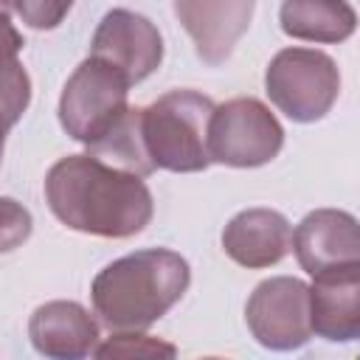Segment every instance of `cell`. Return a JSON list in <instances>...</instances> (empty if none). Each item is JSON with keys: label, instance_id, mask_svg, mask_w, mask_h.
Masks as SVG:
<instances>
[{"label": "cell", "instance_id": "obj_1", "mask_svg": "<svg viewBox=\"0 0 360 360\" xmlns=\"http://www.w3.org/2000/svg\"><path fill=\"white\" fill-rule=\"evenodd\" d=\"M45 200L62 225L104 239L141 233L155 211L143 177L93 155H68L56 160L45 174Z\"/></svg>", "mask_w": 360, "mask_h": 360}, {"label": "cell", "instance_id": "obj_2", "mask_svg": "<svg viewBox=\"0 0 360 360\" xmlns=\"http://www.w3.org/2000/svg\"><path fill=\"white\" fill-rule=\"evenodd\" d=\"M191 267L169 248H146L110 262L90 287L98 321L112 332H143L188 290Z\"/></svg>", "mask_w": 360, "mask_h": 360}, {"label": "cell", "instance_id": "obj_3", "mask_svg": "<svg viewBox=\"0 0 360 360\" xmlns=\"http://www.w3.org/2000/svg\"><path fill=\"white\" fill-rule=\"evenodd\" d=\"M214 101L197 90H172L143 107L141 129L155 169L202 172L208 169V121Z\"/></svg>", "mask_w": 360, "mask_h": 360}, {"label": "cell", "instance_id": "obj_4", "mask_svg": "<svg viewBox=\"0 0 360 360\" xmlns=\"http://www.w3.org/2000/svg\"><path fill=\"white\" fill-rule=\"evenodd\" d=\"M129 82L112 65L87 56L68 79L59 96V124L62 129L93 146L101 141L129 110Z\"/></svg>", "mask_w": 360, "mask_h": 360}, {"label": "cell", "instance_id": "obj_5", "mask_svg": "<svg viewBox=\"0 0 360 360\" xmlns=\"http://www.w3.org/2000/svg\"><path fill=\"white\" fill-rule=\"evenodd\" d=\"M270 101L292 121L312 124L323 118L340 93V73L332 56L315 48L278 51L264 73Z\"/></svg>", "mask_w": 360, "mask_h": 360}, {"label": "cell", "instance_id": "obj_6", "mask_svg": "<svg viewBox=\"0 0 360 360\" xmlns=\"http://www.w3.org/2000/svg\"><path fill=\"white\" fill-rule=\"evenodd\" d=\"M284 146V129L267 104L250 96L214 104L208 121V158L233 169L270 163Z\"/></svg>", "mask_w": 360, "mask_h": 360}, {"label": "cell", "instance_id": "obj_7", "mask_svg": "<svg viewBox=\"0 0 360 360\" xmlns=\"http://www.w3.org/2000/svg\"><path fill=\"white\" fill-rule=\"evenodd\" d=\"M250 335L273 352L301 349L312 338L309 323V284L292 276H273L262 281L245 307Z\"/></svg>", "mask_w": 360, "mask_h": 360}, {"label": "cell", "instance_id": "obj_8", "mask_svg": "<svg viewBox=\"0 0 360 360\" xmlns=\"http://www.w3.org/2000/svg\"><path fill=\"white\" fill-rule=\"evenodd\" d=\"M90 56L121 70L129 84H138L152 76L163 62V39L155 22L143 14H135L129 8H112L101 17L93 34Z\"/></svg>", "mask_w": 360, "mask_h": 360}, {"label": "cell", "instance_id": "obj_9", "mask_svg": "<svg viewBox=\"0 0 360 360\" xmlns=\"http://www.w3.org/2000/svg\"><path fill=\"white\" fill-rule=\"evenodd\" d=\"M290 248L309 276L360 264L357 219L338 208H318L298 222Z\"/></svg>", "mask_w": 360, "mask_h": 360}, {"label": "cell", "instance_id": "obj_10", "mask_svg": "<svg viewBox=\"0 0 360 360\" xmlns=\"http://www.w3.org/2000/svg\"><path fill=\"white\" fill-rule=\"evenodd\" d=\"M256 0H174V14L205 65H222L250 25Z\"/></svg>", "mask_w": 360, "mask_h": 360}, {"label": "cell", "instance_id": "obj_11", "mask_svg": "<svg viewBox=\"0 0 360 360\" xmlns=\"http://www.w3.org/2000/svg\"><path fill=\"white\" fill-rule=\"evenodd\" d=\"M309 323L312 335L349 343L360 338V264L312 276Z\"/></svg>", "mask_w": 360, "mask_h": 360}, {"label": "cell", "instance_id": "obj_12", "mask_svg": "<svg viewBox=\"0 0 360 360\" xmlns=\"http://www.w3.org/2000/svg\"><path fill=\"white\" fill-rule=\"evenodd\" d=\"M290 245H292V228L287 217L273 208L239 211L222 231L225 253L248 270L278 264L290 253Z\"/></svg>", "mask_w": 360, "mask_h": 360}, {"label": "cell", "instance_id": "obj_13", "mask_svg": "<svg viewBox=\"0 0 360 360\" xmlns=\"http://www.w3.org/2000/svg\"><path fill=\"white\" fill-rule=\"evenodd\" d=\"M34 349L53 360H79L98 346V323L76 301H48L28 321Z\"/></svg>", "mask_w": 360, "mask_h": 360}, {"label": "cell", "instance_id": "obj_14", "mask_svg": "<svg viewBox=\"0 0 360 360\" xmlns=\"http://www.w3.org/2000/svg\"><path fill=\"white\" fill-rule=\"evenodd\" d=\"M281 31L292 39L335 45L354 34L357 14L346 0H284Z\"/></svg>", "mask_w": 360, "mask_h": 360}, {"label": "cell", "instance_id": "obj_15", "mask_svg": "<svg viewBox=\"0 0 360 360\" xmlns=\"http://www.w3.org/2000/svg\"><path fill=\"white\" fill-rule=\"evenodd\" d=\"M22 34L0 11V124L11 129L31 104V79L20 62Z\"/></svg>", "mask_w": 360, "mask_h": 360}, {"label": "cell", "instance_id": "obj_16", "mask_svg": "<svg viewBox=\"0 0 360 360\" xmlns=\"http://www.w3.org/2000/svg\"><path fill=\"white\" fill-rule=\"evenodd\" d=\"M141 112L143 107H129L124 112V118L101 138L96 141L93 146H87V155L115 166V169H124V172H132L138 177H146L155 172V163L146 152V143H143V129H141Z\"/></svg>", "mask_w": 360, "mask_h": 360}, {"label": "cell", "instance_id": "obj_17", "mask_svg": "<svg viewBox=\"0 0 360 360\" xmlns=\"http://www.w3.org/2000/svg\"><path fill=\"white\" fill-rule=\"evenodd\" d=\"M96 357H174L177 349L160 338L143 335V332H115L101 346L93 349Z\"/></svg>", "mask_w": 360, "mask_h": 360}, {"label": "cell", "instance_id": "obj_18", "mask_svg": "<svg viewBox=\"0 0 360 360\" xmlns=\"http://www.w3.org/2000/svg\"><path fill=\"white\" fill-rule=\"evenodd\" d=\"M34 219L28 208L11 197H0V253L20 248L31 236Z\"/></svg>", "mask_w": 360, "mask_h": 360}, {"label": "cell", "instance_id": "obj_19", "mask_svg": "<svg viewBox=\"0 0 360 360\" xmlns=\"http://www.w3.org/2000/svg\"><path fill=\"white\" fill-rule=\"evenodd\" d=\"M70 6L73 0H14V11L20 14V20L37 31L56 28L68 17Z\"/></svg>", "mask_w": 360, "mask_h": 360}, {"label": "cell", "instance_id": "obj_20", "mask_svg": "<svg viewBox=\"0 0 360 360\" xmlns=\"http://www.w3.org/2000/svg\"><path fill=\"white\" fill-rule=\"evenodd\" d=\"M6 132H8V129H6L3 124H0V160H3V146H6Z\"/></svg>", "mask_w": 360, "mask_h": 360}, {"label": "cell", "instance_id": "obj_21", "mask_svg": "<svg viewBox=\"0 0 360 360\" xmlns=\"http://www.w3.org/2000/svg\"><path fill=\"white\" fill-rule=\"evenodd\" d=\"M11 6H14V0H0V11H3V14H8Z\"/></svg>", "mask_w": 360, "mask_h": 360}]
</instances>
